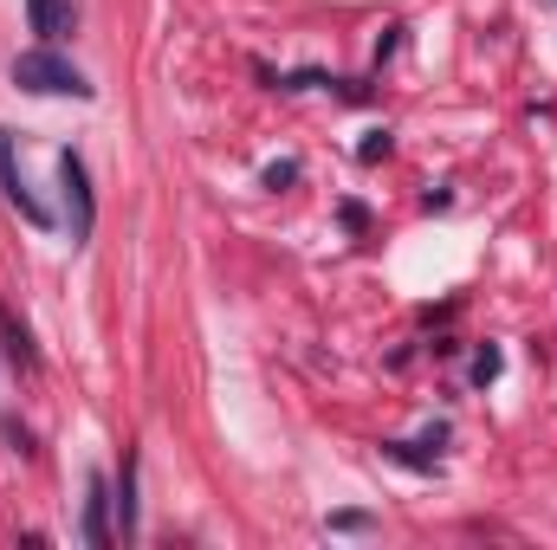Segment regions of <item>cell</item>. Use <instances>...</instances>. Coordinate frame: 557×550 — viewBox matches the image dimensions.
Here are the masks:
<instances>
[{"mask_svg":"<svg viewBox=\"0 0 557 550\" xmlns=\"http://www.w3.org/2000/svg\"><path fill=\"white\" fill-rule=\"evenodd\" d=\"M0 434H7V440H13V453H33V434H26V427H20V421H13V414H0Z\"/></svg>","mask_w":557,"mask_h":550,"instance_id":"obj_10","label":"cell"},{"mask_svg":"<svg viewBox=\"0 0 557 550\" xmlns=\"http://www.w3.org/2000/svg\"><path fill=\"white\" fill-rule=\"evenodd\" d=\"M285 182H298V162H273L267 168V188H285Z\"/></svg>","mask_w":557,"mask_h":550,"instance_id":"obj_13","label":"cell"},{"mask_svg":"<svg viewBox=\"0 0 557 550\" xmlns=\"http://www.w3.org/2000/svg\"><path fill=\"white\" fill-rule=\"evenodd\" d=\"M0 337H7V357H13L20 370H39V357H33V337H26V330L7 317V311H0Z\"/></svg>","mask_w":557,"mask_h":550,"instance_id":"obj_8","label":"cell"},{"mask_svg":"<svg viewBox=\"0 0 557 550\" xmlns=\"http://www.w3.org/2000/svg\"><path fill=\"white\" fill-rule=\"evenodd\" d=\"M0 195H7V201H13L33 227H52V214L26 195V182H20V168H13V130H0Z\"/></svg>","mask_w":557,"mask_h":550,"instance_id":"obj_4","label":"cell"},{"mask_svg":"<svg viewBox=\"0 0 557 550\" xmlns=\"http://www.w3.org/2000/svg\"><path fill=\"white\" fill-rule=\"evenodd\" d=\"M13 85L33 91V98H91V78H85L72 59H59L52 46L20 52V59H13Z\"/></svg>","mask_w":557,"mask_h":550,"instance_id":"obj_1","label":"cell"},{"mask_svg":"<svg viewBox=\"0 0 557 550\" xmlns=\"http://www.w3.org/2000/svg\"><path fill=\"white\" fill-rule=\"evenodd\" d=\"M467 376H473V389H486V383L499 376V350H493V343H480V350H473V370H467Z\"/></svg>","mask_w":557,"mask_h":550,"instance_id":"obj_9","label":"cell"},{"mask_svg":"<svg viewBox=\"0 0 557 550\" xmlns=\"http://www.w3.org/2000/svg\"><path fill=\"white\" fill-rule=\"evenodd\" d=\"M111 512H117V505H111V479L91 473V479H85V545L91 550L111 545Z\"/></svg>","mask_w":557,"mask_h":550,"instance_id":"obj_3","label":"cell"},{"mask_svg":"<svg viewBox=\"0 0 557 550\" xmlns=\"http://www.w3.org/2000/svg\"><path fill=\"white\" fill-rule=\"evenodd\" d=\"M26 13H33V33H39V39H59V33L72 26V7H65V0H26Z\"/></svg>","mask_w":557,"mask_h":550,"instance_id":"obj_7","label":"cell"},{"mask_svg":"<svg viewBox=\"0 0 557 550\" xmlns=\"http://www.w3.org/2000/svg\"><path fill=\"white\" fill-rule=\"evenodd\" d=\"M357 155H363V162H376V155H389V130H370V142H363Z\"/></svg>","mask_w":557,"mask_h":550,"instance_id":"obj_12","label":"cell"},{"mask_svg":"<svg viewBox=\"0 0 557 550\" xmlns=\"http://www.w3.org/2000/svg\"><path fill=\"white\" fill-rule=\"evenodd\" d=\"M331 532H370V512H331Z\"/></svg>","mask_w":557,"mask_h":550,"instance_id":"obj_11","label":"cell"},{"mask_svg":"<svg viewBox=\"0 0 557 550\" xmlns=\"http://www.w3.org/2000/svg\"><path fill=\"white\" fill-rule=\"evenodd\" d=\"M111 505H117V532H124V538H137V453H124V473H117Z\"/></svg>","mask_w":557,"mask_h":550,"instance_id":"obj_6","label":"cell"},{"mask_svg":"<svg viewBox=\"0 0 557 550\" xmlns=\"http://www.w3.org/2000/svg\"><path fill=\"white\" fill-rule=\"evenodd\" d=\"M441 440H447V427L434 421L421 440H383V453L403 460V466H416V473H434V466H441Z\"/></svg>","mask_w":557,"mask_h":550,"instance_id":"obj_5","label":"cell"},{"mask_svg":"<svg viewBox=\"0 0 557 550\" xmlns=\"http://www.w3.org/2000/svg\"><path fill=\"white\" fill-rule=\"evenodd\" d=\"M59 188H65L72 247H85V240H91V227H98V201H91V175H85V155H78V149H65V155H59Z\"/></svg>","mask_w":557,"mask_h":550,"instance_id":"obj_2","label":"cell"}]
</instances>
